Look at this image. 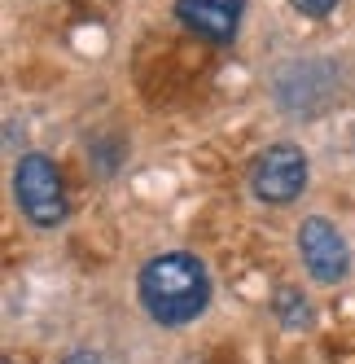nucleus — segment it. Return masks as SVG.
Returning a JSON list of instances; mask_svg holds the SVG:
<instances>
[{"label": "nucleus", "instance_id": "nucleus-1", "mask_svg": "<svg viewBox=\"0 0 355 364\" xmlns=\"http://www.w3.org/2000/svg\"><path fill=\"white\" fill-rule=\"evenodd\" d=\"M211 299V277L197 255L171 250L154 255L141 268V303L158 325H189L207 311Z\"/></svg>", "mask_w": 355, "mask_h": 364}, {"label": "nucleus", "instance_id": "nucleus-2", "mask_svg": "<svg viewBox=\"0 0 355 364\" xmlns=\"http://www.w3.org/2000/svg\"><path fill=\"white\" fill-rule=\"evenodd\" d=\"M13 193L22 215L40 228H58L66 220V193H62V176L44 154H22L18 171H13Z\"/></svg>", "mask_w": 355, "mask_h": 364}, {"label": "nucleus", "instance_id": "nucleus-3", "mask_svg": "<svg viewBox=\"0 0 355 364\" xmlns=\"http://www.w3.org/2000/svg\"><path fill=\"white\" fill-rule=\"evenodd\" d=\"M302 185H307V159L298 145H268L250 167V189L259 202L285 206L302 193Z\"/></svg>", "mask_w": 355, "mask_h": 364}, {"label": "nucleus", "instance_id": "nucleus-4", "mask_svg": "<svg viewBox=\"0 0 355 364\" xmlns=\"http://www.w3.org/2000/svg\"><path fill=\"white\" fill-rule=\"evenodd\" d=\"M298 255H302V264H307V272L320 285H338L346 277V268H351V250L342 242V232L329 220H320V215L302 220V228H298Z\"/></svg>", "mask_w": 355, "mask_h": 364}, {"label": "nucleus", "instance_id": "nucleus-5", "mask_svg": "<svg viewBox=\"0 0 355 364\" xmlns=\"http://www.w3.org/2000/svg\"><path fill=\"white\" fill-rule=\"evenodd\" d=\"M241 9H246V0H175V18H180L189 31L207 36L215 44H228L237 36Z\"/></svg>", "mask_w": 355, "mask_h": 364}, {"label": "nucleus", "instance_id": "nucleus-6", "mask_svg": "<svg viewBox=\"0 0 355 364\" xmlns=\"http://www.w3.org/2000/svg\"><path fill=\"white\" fill-rule=\"evenodd\" d=\"M276 311H281V321L294 329V325H307V303H302L294 290H281V299H276Z\"/></svg>", "mask_w": 355, "mask_h": 364}, {"label": "nucleus", "instance_id": "nucleus-7", "mask_svg": "<svg viewBox=\"0 0 355 364\" xmlns=\"http://www.w3.org/2000/svg\"><path fill=\"white\" fill-rule=\"evenodd\" d=\"M334 5H338V0H294V9H298V14H307V18H324Z\"/></svg>", "mask_w": 355, "mask_h": 364}, {"label": "nucleus", "instance_id": "nucleus-8", "mask_svg": "<svg viewBox=\"0 0 355 364\" xmlns=\"http://www.w3.org/2000/svg\"><path fill=\"white\" fill-rule=\"evenodd\" d=\"M66 364H106V360H101V355H88V351H80V355H70Z\"/></svg>", "mask_w": 355, "mask_h": 364}, {"label": "nucleus", "instance_id": "nucleus-9", "mask_svg": "<svg viewBox=\"0 0 355 364\" xmlns=\"http://www.w3.org/2000/svg\"><path fill=\"white\" fill-rule=\"evenodd\" d=\"M5 364H9V360H5Z\"/></svg>", "mask_w": 355, "mask_h": 364}]
</instances>
